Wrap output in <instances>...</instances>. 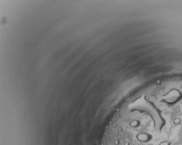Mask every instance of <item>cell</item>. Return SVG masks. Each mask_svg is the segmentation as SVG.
<instances>
[{"instance_id":"cell-1","label":"cell","mask_w":182,"mask_h":145,"mask_svg":"<svg viewBox=\"0 0 182 145\" xmlns=\"http://www.w3.org/2000/svg\"><path fill=\"white\" fill-rule=\"evenodd\" d=\"M137 139L141 142H147L151 140V136L147 134H140L137 135Z\"/></svg>"},{"instance_id":"cell-2","label":"cell","mask_w":182,"mask_h":145,"mask_svg":"<svg viewBox=\"0 0 182 145\" xmlns=\"http://www.w3.org/2000/svg\"><path fill=\"white\" fill-rule=\"evenodd\" d=\"M159 145H170V142L168 141H164L162 142Z\"/></svg>"}]
</instances>
